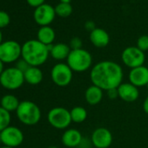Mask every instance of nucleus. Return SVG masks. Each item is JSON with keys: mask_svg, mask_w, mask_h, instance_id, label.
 <instances>
[{"mask_svg": "<svg viewBox=\"0 0 148 148\" xmlns=\"http://www.w3.org/2000/svg\"><path fill=\"white\" fill-rule=\"evenodd\" d=\"M66 64L73 72H84L92 67V56L83 48L71 50L66 59Z\"/></svg>", "mask_w": 148, "mask_h": 148, "instance_id": "7ed1b4c3", "label": "nucleus"}, {"mask_svg": "<svg viewBox=\"0 0 148 148\" xmlns=\"http://www.w3.org/2000/svg\"><path fill=\"white\" fill-rule=\"evenodd\" d=\"M21 54L22 46L16 41L8 40L0 45V60L4 64L18 61Z\"/></svg>", "mask_w": 148, "mask_h": 148, "instance_id": "6e6552de", "label": "nucleus"}, {"mask_svg": "<svg viewBox=\"0 0 148 148\" xmlns=\"http://www.w3.org/2000/svg\"><path fill=\"white\" fill-rule=\"evenodd\" d=\"M121 60L125 66L131 69L139 67L144 65L145 60V52L137 46H129L122 51Z\"/></svg>", "mask_w": 148, "mask_h": 148, "instance_id": "1a4fd4ad", "label": "nucleus"}, {"mask_svg": "<svg viewBox=\"0 0 148 148\" xmlns=\"http://www.w3.org/2000/svg\"><path fill=\"white\" fill-rule=\"evenodd\" d=\"M55 12H56V15L62 17V18L69 17L72 12V6L71 5V4L59 3L55 7Z\"/></svg>", "mask_w": 148, "mask_h": 148, "instance_id": "5701e85b", "label": "nucleus"}, {"mask_svg": "<svg viewBox=\"0 0 148 148\" xmlns=\"http://www.w3.org/2000/svg\"><path fill=\"white\" fill-rule=\"evenodd\" d=\"M26 1H27V3H28L29 5L37 8V7L44 5L45 0H26Z\"/></svg>", "mask_w": 148, "mask_h": 148, "instance_id": "c756f323", "label": "nucleus"}, {"mask_svg": "<svg viewBox=\"0 0 148 148\" xmlns=\"http://www.w3.org/2000/svg\"><path fill=\"white\" fill-rule=\"evenodd\" d=\"M70 113H71V121L74 123H77V124L83 123L87 118V111L83 106L73 107L70 111Z\"/></svg>", "mask_w": 148, "mask_h": 148, "instance_id": "4be33fe9", "label": "nucleus"}, {"mask_svg": "<svg viewBox=\"0 0 148 148\" xmlns=\"http://www.w3.org/2000/svg\"><path fill=\"white\" fill-rule=\"evenodd\" d=\"M24 76H25V82H27L30 85L36 86L42 82L44 74L40 70V68L37 66H30L24 72Z\"/></svg>", "mask_w": 148, "mask_h": 148, "instance_id": "6ab92c4d", "label": "nucleus"}, {"mask_svg": "<svg viewBox=\"0 0 148 148\" xmlns=\"http://www.w3.org/2000/svg\"><path fill=\"white\" fill-rule=\"evenodd\" d=\"M50 55L47 45L42 44L38 39L26 41L22 45V58L31 66H40L44 64Z\"/></svg>", "mask_w": 148, "mask_h": 148, "instance_id": "f03ea898", "label": "nucleus"}, {"mask_svg": "<svg viewBox=\"0 0 148 148\" xmlns=\"http://www.w3.org/2000/svg\"><path fill=\"white\" fill-rule=\"evenodd\" d=\"M85 28H86L87 31H89L90 32H92L93 30L96 29L95 24H94V22H92V21H86V24H85Z\"/></svg>", "mask_w": 148, "mask_h": 148, "instance_id": "7c9ffc66", "label": "nucleus"}, {"mask_svg": "<svg viewBox=\"0 0 148 148\" xmlns=\"http://www.w3.org/2000/svg\"><path fill=\"white\" fill-rule=\"evenodd\" d=\"M119 92V98L121 99L125 102L132 103L136 101L139 97V91L138 88L130 82L128 83H122L118 87Z\"/></svg>", "mask_w": 148, "mask_h": 148, "instance_id": "4468645a", "label": "nucleus"}, {"mask_svg": "<svg viewBox=\"0 0 148 148\" xmlns=\"http://www.w3.org/2000/svg\"><path fill=\"white\" fill-rule=\"evenodd\" d=\"M24 72L17 67H10L5 69L0 75V84L7 90H16L20 88L25 83Z\"/></svg>", "mask_w": 148, "mask_h": 148, "instance_id": "39448f33", "label": "nucleus"}, {"mask_svg": "<svg viewBox=\"0 0 148 148\" xmlns=\"http://www.w3.org/2000/svg\"><path fill=\"white\" fill-rule=\"evenodd\" d=\"M5 71V69H4V63L0 60V75L3 73V71Z\"/></svg>", "mask_w": 148, "mask_h": 148, "instance_id": "473e14b6", "label": "nucleus"}, {"mask_svg": "<svg viewBox=\"0 0 148 148\" xmlns=\"http://www.w3.org/2000/svg\"><path fill=\"white\" fill-rule=\"evenodd\" d=\"M124 72L122 67L116 62L104 60L92 67L90 79L92 85L103 91L118 88L123 81Z\"/></svg>", "mask_w": 148, "mask_h": 148, "instance_id": "f257e3e1", "label": "nucleus"}, {"mask_svg": "<svg viewBox=\"0 0 148 148\" xmlns=\"http://www.w3.org/2000/svg\"><path fill=\"white\" fill-rule=\"evenodd\" d=\"M11 22L10 16L7 12L0 11V29L6 27Z\"/></svg>", "mask_w": 148, "mask_h": 148, "instance_id": "a878e982", "label": "nucleus"}, {"mask_svg": "<svg viewBox=\"0 0 148 148\" xmlns=\"http://www.w3.org/2000/svg\"><path fill=\"white\" fill-rule=\"evenodd\" d=\"M90 41L97 48H104L110 42L109 34L101 28H96L90 32Z\"/></svg>", "mask_w": 148, "mask_h": 148, "instance_id": "dca6fc26", "label": "nucleus"}, {"mask_svg": "<svg viewBox=\"0 0 148 148\" xmlns=\"http://www.w3.org/2000/svg\"><path fill=\"white\" fill-rule=\"evenodd\" d=\"M60 3H64V4H71V0H60Z\"/></svg>", "mask_w": 148, "mask_h": 148, "instance_id": "72a5a7b5", "label": "nucleus"}, {"mask_svg": "<svg viewBox=\"0 0 148 148\" xmlns=\"http://www.w3.org/2000/svg\"><path fill=\"white\" fill-rule=\"evenodd\" d=\"M47 119L52 127L58 130L68 128L72 122L70 111L60 106L51 109L47 114Z\"/></svg>", "mask_w": 148, "mask_h": 148, "instance_id": "423d86ee", "label": "nucleus"}, {"mask_svg": "<svg viewBox=\"0 0 148 148\" xmlns=\"http://www.w3.org/2000/svg\"><path fill=\"white\" fill-rule=\"evenodd\" d=\"M107 92V96L110 99H116L119 98V92H118V88H113V89H110L108 91H106Z\"/></svg>", "mask_w": 148, "mask_h": 148, "instance_id": "c85d7f7f", "label": "nucleus"}, {"mask_svg": "<svg viewBox=\"0 0 148 148\" xmlns=\"http://www.w3.org/2000/svg\"><path fill=\"white\" fill-rule=\"evenodd\" d=\"M38 40L45 45H52L55 39V32L54 30L48 26H42L38 32Z\"/></svg>", "mask_w": 148, "mask_h": 148, "instance_id": "aec40b11", "label": "nucleus"}, {"mask_svg": "<svg viewBox=\"0 0 148 148\" xmlns=\"http://www.w3.org/2000/svg\"><path fill=\"white\" fill-rule=\"evenodd\" d=\"M129 82L138 87L146 86L148 83V68L145 65L131 69L129 74Z\"/></svg>", "mask_w": 148, "mask_h": 148, "instance_id": "ddd939ff", "label": "nucleus"}, {"mask_svg": "<svg viewBox=\"0 0 148 148\" xmlns=\"http://www.w3.org/2000/svg\"><path fill=\"white\" fill-rule=\"evenodd\" d=\"M56 16L55 8L51 5L44 4L36 8L33 17L36 23L42 26H48L52 23Z\"/></svg>", "mask_w": 148, "mask_h": 148, "instance_id": "9b49d317", "label": "nucleus"}, {"mask_svg": "<svg viewBox=\"0 0 148 148\" xmlns=\"http://www.w3.org/2000/svg\"><path fill=\"white\" fill-rule=\"evenodd\" d=\"M20 102L18 99L12 95V94H7L5 95L0 101V106L8 111L9 112H12L13 111H17Z\"/></svg>", "mask_w": 148, "mask_h": 148, "instance_id": "412c9836", "label": "nucleus"}, {"mask_svg": "<svg viewBox=\"0 0 148 148\" xmlns=\"http://www.w3.org/2000/svg\"><path fill=\"white\" fill-rule=\"evenodd\" d=\"M23 141L24 133L16 126L10 125L1 132V143H3L5 146L14 148L20 145Z\"/></svg>", "mask_w": 148, "mask_h": 148, "instance_id": "9d476101", "label": "nucleus"}, {"mask_svg": "<svg viewBox=\"0 0 148 148\" xmlns=\"http://www.w3.org/2000/svg\"><path fill=\"white\" fill-rule=\"evenodd\" d=\"M146 87H147V89H148V83H147V85H146Z\"/></svg>", "mask_w": 148, "mask_h": 148, "instance_id": "58836bf2", "label": "nucleus"}, {"mask_svg": "<svg viewBox=\"0 0 148 148\" xmlns=\"http://www.w3.org/2000/svg\"><path fill=\"white\" fill-rule=\"evenodd\" d=\"M103 90L99 87L92 85L85 92V99L87 104L90 106H96L99 104L103 99L104 93Z\"/></svg>", "mask_w": 148, "mask_h": 148, "instance_id": "a211bd4d", "label": "nucleus"}, {"mask_svg": "<svg viewBox=\"0 0 148 148\" xmlns=\"http://www.w3.org/2000/svg\"><path fill=\"white\" fill-rule=\"evenodd\" d=\"M143 110L146 114H148V96L145 98V99L143 102Z\"/></svg>", "mask_w": 148, "mask_h": 148, "instance_id": "2f4dec72", "label": "nucleus"}, {"mask_svg": "<svg viewBox=\"0 0 148 148\" xmlns=\"http://www.w3.org/2000/svg\"><path fill=\"white\" fill-rule=\"evenodd\" d=\"M69 46L71 50H79L82 49V40L78 38V37H74L71 39Z\"/></svg>", "mask_w": 148, "mask_h": 148, "instance_id": "bb28decb", "label": "nucleus"}, {"mask_svg": "<svg viewBox=\"0 0 148 148\" xmlns=\"http://www.w3.org/2000/svg\"><path fill=\"white\" fill-rule=\"evenodd\" d=\"M48 148H58L57 146H54V145H52V146H50V147H48Z\"/></svg>", "mask_w": 148, "mask_h": 148, "instance_id": "e433bc0d", "label": "nucleus"}, {"mask_svg": "<svg viewBox=\"0 0 148 148\" xmlns=\"http://www.w3.org/2000/svg\"><path fill=\"white\" fill-rule=\"evenodd\" d=\"M147 68H148V66H147Z\"/></svg>", "mask_w": 148, "mask_h": 148, "instance_id": "ea45409f", "label": "nucleus"}, {"mask_svg": "<svg viewBox=\"0 0 148 148\" xmlns=\"http://www.w3.org/2000/svg\"><path fill=\"white\" fill-rule=\"evenodd\" d=\"M11 119V112L0 106V132L10 126Z\"/></svg>", "mask_w": 148, "mask_h": 148, "instance_id": "b1692460", "label": "nucleus"}, {"mask_svg": "<svg viewBox=\"0 0 148 148\" xmlns=\"http://www.w3.org/2000/svg\"><path fill=\"white\" fill-rule=\"evenodd\" d=\"M112 132L105 127H99L93 131L91 142L96 148H108L112 143Z\"/></svg>", "mask_w": 148, "mask_h": 148, "instance_id": "f8f14e48", "label": "nucleus"}, {"mask_svg": "<svg viewBox=\"0 0 148 148\" xmlns=\"http://www.w3.org/2000/svg\"><path fill=\"white\" fill-rule=\"evenodd\" d=\"M0 148H12V147H9V146H3V147H0Z\"/></svg>", "mask_w": 148, "mask_h": 148, "instance_id": "c9c22d12", "label": "nucleus"}, {"mask_svg": "<svg viewBox=\"0 0 148 148\" xmlns=\"http://www.w3.org/2000/svg\"><path fill=\"white\" fill-rule=\"evenodd\" d=\"M72 77L73 71L67 64H56L51 71L52 82L59 87H65L69 86L72 80Z\"/></svg>", "mask_w": 148, "mask_h": 148, "instance_id": "0eeeda50", "label": "nucleus"}, {"mask_svg": "<svg viewBox=\"0 0 148 148\" xmlns=\"http://www.w3.org/2000/svg\"><path fill=\"white\" fill-rule=\"evenodd\" d=\"M30 66H31V65H30L25 60H24V59L22 58V59H19V60L17 61V64H16V66H15V67H17V68H18V70H20L22 72H25Z\"/></svg>", "mask_w": 148, "mask_h": 148, "instance_id": "cd10ccee", "label": "nucleus"}, {"mask_svg": "<svg viewBox=\"0 0 148 148\" xmlns=\"http://www.w3.org/2000/svg\"><path fill=\"white\" fill-rule=\"evenodd\" d=\"M137 47L144 52L148 51V36L147 35H142L138 38Z\"/></svg>", "mask_w": 148, "mask_h": 148, "instance_id": "393cba45", "label": "nucleus"}, {"mask_svg": "<svg viewBox=\"0 0 148 148\" xmlns=\"http://www.w3.org/2000/svg\"><path fill=\"white\" fill-rule=\"evenodd\" d=\"M2 39H3V35H2V32L0 31V45H1L3 42H2Z\"/></svg>", "mask_w": 148, "mask_h": 148, "instance_id": "f704fd0d", "label": "nucleus"}, {"mask_svg": "<svg viewBox=\"0 0 148 148\" xmlns=\"http://www.w3.org/2000/svg\"><path fill=\"white\" fill-rule=\"evenodd\" d=\"M16 112L20 122L26 125H34L41 119L40 108L37 104L29 100L20 102Z\"/></svg>", "mask_w": 148, "mask_h": 148, "instance_id": "20e7f679", "label": "nucleus"}, {"mask_svg": "<svg viewBox=\"0 0 148 148\" xmlns=\"http://www.w3.org/2000/svg\"><path fill=\"white\" fill-rule=\"evenodd\" d=\"M47 47L49 49L50 55L52 57V58H54L56 60H59V61L67 59V58L71 51L69 45H66L64 43L50 45H47Z\"/></svg>", "mask_w": 148, "mask_h": 148, "instance_id": "f3484780", "label": "nucleus"}, {"mask_svg": "<svg viewBox=\"0 0 148 148\" xmlns=\"http://www.w3.org/2000/svg\"><path fill=\"white\" fill-rule=\"evenodd\" d=\"M0 142H1V132H0Z\"/></svg>", "mask_w": 148, "mask_h": 148, "instance_id": "4c0bfd02", "label": "nucleus"}, {"mask_svg": "<svg viewBox=\"0 0 148 148\" xmlns=\"http://www.w3.org/2000/svg\"><path fill=\"white\" fill-rule=\"evenodd\" d=\"M83 139L82 133L79 130L74 128L65 130L61 138L63 145L69 148H75L79 146Z\"/></svg>", "mask_w": 148, "mask_h": 148, "instance_id": "2eb2a0df", "label": "nucleus"}]
</instances>
